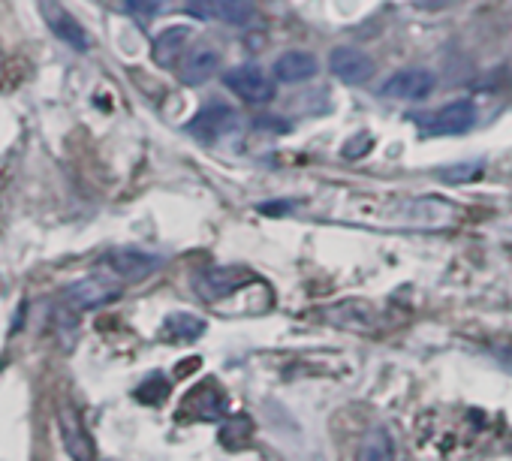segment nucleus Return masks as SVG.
Instances as JSON below:
<instances>
[{
    "mask_svg": "<svg viewBox=\"0 0 512 461\" xmlns=\"http://www.w3.org/2000/svg\"><path fill=\"white\" fill-rule=\"evenodd\" d=\"M121 296V281L115 275H88L64 290V299L79 311H94Z\"/></svg>",
    "mask_w": 512,
    "mask_h": 461,
    "instance_id": "nucleus-1",
    "label": "nucleus"
},
{
    "mask_svg": "<svg viewBox=\"0 0 512 461\" xmlns=\"http://www.w3.org/2000/svg\"><path fill=\"white\" fill-rule=\"evenodd\" d=\"M226 88L244 100V103H272L275 100V82L269 79V73H263L260 67L244 64L226 73Z\"/></svg>",
    "mask_w": 512,
    "mask_h": 461,
    "instance_id": "nucleus-2",
    "label": "nucleus"
},
{
    "mask_svg": "<svg viewBox=\"0 0 512 461\" xmlns=\"http://www.w3.org/2000/svg\"><path fill=\"white\" fill-rule=\"evenodd\" d=\"M160 263L163 260L157 254H145L136 248H118L103 257V269H109V275H115L118 281H142L151 272H157Z\"/></svg>",
    "mask_w": 512,
    "mask_h": 461,
    "instance_id": "nucleus-3",
    "label": "nucleus"
},
{
    "mask_svg": "<svg viewBox=\"0 0 512 461\" xmlns=\"http://www.w3.org/2000/svg\"><path fill=\"white\" fill-rule=\"evenodd\" d=\"M329 70L344 85H365L374 76V61L353 46H338L329 55Z\"/></svg>",
    "mask_w": 512,
    "mask_h": 461,
    "instance_id": "nucleus-4",
    "label": "nucleus"
},
{
    "mask_svg": "<svg viewBox=\"0 0 512 461\" xmlns=\"http://www.w3.org/2000/svg\"><path fill=\"white\" fill-rule=\"evenodd\" d=\"M434 85H437L434 73L422 67H410V70H398L395 76H389L383 85V94L395 100H422L434 91Z\"/></svg>",
    "mask_w": 512,
    "mask_h": 461,
    "instance_id": "nucleus-5",
    "label": "nucleus"
},
{
    "mask_svg": "<svg viewBox=\"0 0 512 461\" xmlns=\"http://www.w3.org/2000/svg\"><path fill=\"white\" fill-rule=\"evenodd\" d=\"M187 7L202 19H217L226 25H247L256 13L253 0H187Z\"/></svg>",
    "mask_w": 512,
    "mask_h": 461,
    "instance_id": "nucleus-6",
    "label": "nucleus"
},
{
    "mask_svg": "<svg viewBox=\"0 0 512 461\" xmlns=\"http://www.w3.org/2000/svg\"><path fill=\"white\" fill-rule=\"evenodd\" d=\"M247 281H253L247 272H241V269H211V272H205V275H199L196 278V293L205 299V302H211V305H217V302H223V299H229L238 287H244Z\"/></svg>",
    "mask_w": 512,
    "mask_h": 461,
    "instance_id": "nucleus-7",
    "label": "nucleus"
},
{
    "mask_svg": "<svg viewBox=\"0 0 512 461\" xmlns=\"http://www.w3.org/2000/svg\"><path fill=\"white\" fill-rule=\"evenodd\" d=\"M220 70V52L214 46H196L181 58L178 76L184 85H202Z\"/></svg>",
    "mask_w": 512,
    "mask_h": 461,
    "instance_id": "nucleus-8",
    "label": "nucleus"
},
{
    "mask_svg": "<svg viewBox=\"0 0 512 461\" xmlns=\"http://www.w3.org/2000/svg\"><path fill=\"white\" fill-rule=\"evenodd\" d=\"M235 112L229 106H220V103H211L205 109L196 112V118L187 124V133L196 136V139H217L223 133H229L235 127Z\"/></svg>",
    "mask_w": 512,
    "mask_h": 461,
    "instance_id": "nucleus-9",
    "label": "nucleus"
},
{
    "mask_svg": "<svg viewBox=\"0 0 512 461\" xmlns=\"http://www.w3.org/2000/svg\"><path fill=\"white\" fill-rule=\"evenodd\" d=\"M476 121V112L467 100H458V103H449L443 109H437L428 121V133H437V136H458L464 130H470Z\"/></svg>",
    "mask_w": 512,
    "mask_h": 461,
    "instance_id": "nucleus-10",
    "label": "nucleus"
},
{
    "mask_svg": "<svg viewBox=\"0 0 512 461\" xmlns=\"http://www.w3.org/2000/svg\"><path fill=\"white\" fill-rule=\"evenodd\" d=\"M43 16H46V22H49V28L64 40V43H70L73 49H88V34H85V28L67 13V10H61L55 0H43Z\"/></svg>",
    "mask_w": 512,
    "mask_h": 461,
    "instance_id": "nucleus-11",
    "label": "nucleus"
},
{
    "mask_svg": "<svg viewBox=\"0 0 512 461\" xmlns=\"http://www.w3.org/2000/svg\"><path fill=\"white\" fill-rule=\"evenodd\" d=\"M317 58L311 52H284L278 61H275V79L287 82V85H296V82H308L317 76Z\"/></svg>",
    "mask_w": 512,
    "mask_h": 461,
    "instance_id": "nucleus-12",
    "label": "nucleus"
},
{
    "mask_svg": "<svg viewBox=\"0 0 512 461\" xmlns=\"http://www.w3.org/2000/svg\"><path fill=\"white\" fill-rule=\"evenodd\" d=\"M61 434H64V443H67V452L76 458V461H91V440L82 428V422L73 416V413H64L61 416Z\"/></svg>",
    "mask_w": 512,
    "mask_h": 461,
    "instance_id": "nucleus-13",
    "label": "nucleus"
},
{
    "mask_svg": "<svg viewBox=\"0 0 512 461\" xmlns=\"http://www.w3.org/2000/svg\"><path fill=\"white\" fill-rule=\"evenodd\" d=\"M395 458V446H392V434L386 428H371L365 437H362V446H359V458L356 461H392Z\"/></svg>",
    "mask_w": 512,
    "mask_h": 461,
    "instance_id": "nucleus-14",
    "label": "nucleus"
},
{
    "mask_svg": "<svg viewBox=\"0 0 512 461\" xmlns=\"http://www.w3.org/2000/svg\"><path fill=\"white\" fill-rule=\"evenodd\" d=\"M187 37H190L187 28H169V31H163V34L154 40V61H157L160 67H172V64L181 58V49H184Z\"/></svg>",
    "mask_w": 512,
    "mask_h": 461,
    "instance_id": "nucleus-15",
    "label": "nucleus"
},
{
    "mask_svg": "<svg viewBox=\"0 0 512 461\" xmlns=\"http://www.w3.org/2000/svg\"><path fill=\"white\" fill-rule=\"evenodd\" d=\"M205 332V323L193 314H175L166 320V335L175 338V341H193L196 335Z\"/></svg>",
    "mask_w": 512,
    "mask_h": 461,
    "instance_id": "nucleus-16",
    "label": "nucleus"
},
{
    "mask_svg": "<svg viewBox=\"0 0 512 461\" xmlns=\"http://www.w3.org/2000/svg\"><path fill=\"white\" fill-rule=\"evenodd\" d=\"M482 172V163H470V166H455V169H443L446 181H473Z\"/></svg>",
    "mask_w": 512,
    "mask_h": 461,
    "instance_id": "nucleus-17",
    "label": "nucleus"
},
{
    "mask_svg": "<svg viewBox=\"0 0 512 461\" xmlns=\"http://www.w3.org/2000/svg\"><path fill=\"white\" fill-rule=\"evenodd\" d=\"M160 7H163V0H127V10L142 19H151Z\"/></svg>",
    "mask_w": 512,
    "mask_h": 461,
    "instance_id": "nucleus-18",
    "label": "nucleus"
},
{
    "mask_svg": "<svg viewBox=\"0 0 512 461\" xmlns=\"http://www.w3.org/2000/svg\"><path fill=\"white\" fill-rule=\"evenodd\" d=\"M368 148H371V139H368V136H359L356 142H350V145L344 148V154H347V157H356V151H368Z\"/></svg>",
    "mask_w": 512,
    "mask_h": 461,
    "instance_id": "nucleus-19",
    "label": "nucleus"
},
{
    "mask_svg": "<svg viewBox=\"0 0 512 461\" xmlns=\"http://www.w3.org/2000/svg\"><path fill=\"white\" fill-rule=\"evenodd\" d=\"M497 356H500V359H503V362L512 368V347H500V350H497Z\"/></svg>",
    "mask_w": 512,
    "mask_h": 461,
    "instance_id": "nucleus-20",
    "label": "nucleus"
},
{
    "mask_svg": "<svg viewBox=\"0 0 512 461\" xmlns=\"http://www.w3.org/2000/svg\"><path fill=\"white\" fill-rule=\"evenodd\" d=\"M0 67H4V55H0Z\"/></svg>",
    "mask_w": 512,
    "mask_h": 461,
    "instance_id": "nucleus-21",
    "label": "nucleus"
}]
</instances>
